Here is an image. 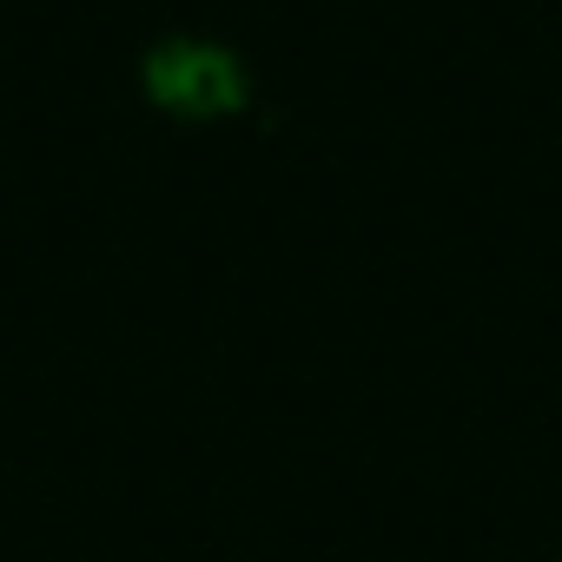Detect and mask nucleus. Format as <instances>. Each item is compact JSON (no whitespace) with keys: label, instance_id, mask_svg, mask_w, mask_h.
Wrapping results in <instances>:
<instances>
[]
</instances>
